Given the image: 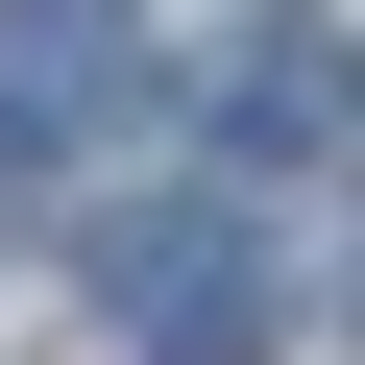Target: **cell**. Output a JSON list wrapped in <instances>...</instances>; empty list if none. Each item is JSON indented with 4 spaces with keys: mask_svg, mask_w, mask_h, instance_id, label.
Returning <instances> with one entry per match:
<instances>
[{
    "mask_svg": "<svg viewBox=\"0 0 365 365\" xmlns=\"http://www.w3.org/2000/svg\"><path fill=\"white\" fill-rule=\"evenodd\" d=\"M98 317H122L146 365H268V341H292V244H268L244 195H122V220H98Z\"/></svg>",
    "mask_w": 365,
    "mask_h": 365,
    "instance_id": "1",
    "label": "cell"
},
{
    "mask_svg": "<svg viewBox=\"0 0 365 365\" xmlns=\"http://www.w3.org/2000/svg\"><path fill=\"white\" fill-rule=\"evenodd\" d=\"M122 0H0V170H49V146H98L122 122Z\"/></svg>",
    "mask_w": 365,
    "mask_h": 365,
    "instance_id": "2",
    "label": "cell"
},
{
    "mask_svg": "<svg viewBox=\"0 0 365 365\" xmlns=\"http://www.w3.org/2000/svg\"><path fill=\"white\" fill-rule=\"evenodd\" d=\"M220 146L244 170H341V25H220Z\"/></svg>",
    "mask_w": 365,
    "mask_h": 365,
    "instance_id": "3",
    "label": "cell"
}]
</instances>
